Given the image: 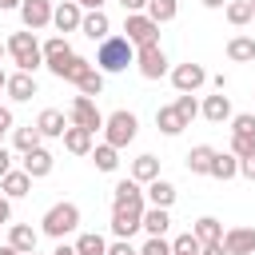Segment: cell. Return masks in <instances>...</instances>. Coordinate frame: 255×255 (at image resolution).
I'll return each mask as SVG.
<instances>
[{"mask_svg":"<svg viewBox=\"0 0 255 255\" xmlns=\"http://www.w3.org/2000/svg\"><path fill=\"white\" fill-rule=\"evenodd\" d=\"M76 227H80V207L68 203V199L52 203V207L44 211V219H40V231H44L48 239H56V243H64V235H72Z\"/></svg>","mask_w":255,"mask_h":255,"instance_id":"cell-3","label":"cell"},{"mask_svg":"<svg viewBox=\"0 0 255 255\" xmlns=\"http://www.w3.org/2000/svg\"><path fill=\"white\" fill-rule=\"evenodd\" d=\"M76 4H80V8H88V12H96V8H104L108 0H76Z\"/></svg>","mask_w":255,"mask_h":255,"instance_id":"cell-51","label":"cell"},{"mask_svg":"<svg viewBox=\"0 0 255 255\" xmlns=\"http://www.w3.org/2000/svg\"><path fill=\"white\" fill-rule=\"evenodd\" d=\"M211 159H215V147H211V143H195V147L187 151V171H191V175H207V171H211Z\"/></svg>","mask_w":255,"mask_h":255,"instance_id":"cell-26","label":"cell"},{"mask_svg":"<svg viewBox=\"0 0 255 255\" xmlns=\"http://www.w3.org/2000/svg\"><path fill=\"white\" fill-rule=\"evenodd\" d=\"M247 4H251V16H255V0H247Z\"/></svg>","mask_w":255,"mask_h":255,"instance_id":"cell-58","label":"cell"},{"mask_svg":"<svg viewBox=\"0 0 255 255\" xmlns=\"http://www.w3.org/2000/svg\"><path fill=\"white\" fill-rule=\"evenodd\" d=\"M171 255H199V239H195L191 231L175 235V239H171Z\"/></svg>","mask_w":255,"mask_h":255,"instance_id":"cell-38","label":"cell"},{"mask_svg":"<svg viewBox=\"0 0 255 255\" xmlns=\"http://www.w3.org/2000/svg\"><path fill=\"white\" fill-rule=\"evenodd\" d=\"M124 4V12L131 16V12H147V0H120Z\"/></svg>","mask_w":255,"mask_h":255,"instance_id":"cell-46","label":"cell"},{"mask_svg":"<svg viewBox=\"0 0 255 255\" xmlns=\"http://www.w3.org/2000/svg\"><path fill=\"white\" fill-rule=\"evenodd\" d=\"M139 255H171V243H167V239H147V243L139 247Z\"/></svg>","mask_w":255,"mask_h":255,"instance_id":"cell-42","label":"cell"},{"mask_svg":"<svg viewBox=\"0 0 255 255\" xmlns=\"http://www.w3.org/2000/svg\"><path fill=\"white\" fill-rule=\"evenodd\" d=\"M0 255H20V251H12V247H8V243H4V247H0Z\"/></svg>","mask_w":255,"mask_h":255,"instance_id":"cell-55","label":"cell"},{"mask_svg":"<svg viewBox=\"0 0 255 255\" xmlns=\"http://www.w3.org/2000/svg\"><path fill=\"white\" fill-rule=\"evenodd\" d=\"M231 135H247V139H255V116H251V112L231 116Z\"/></svg>","mask_w":255,"mask_h":255,"instance_id":"cell-39","label":"cell"},{"mask_svg":"<svg viewBox=\"0 0 255 255\" xmlns=\"http://www.w3.org/2000/svg\"><path fill=\"white\" fill-rule=\"evenodd\" d=\"M128 175H131V179L143 187V183L159 179V159H155L151 151H143V155H135V159H131V171H128Z\"/></svg>","mask_w":255,"mask_h":255,"instance_id":"cell-25","label":"cell"},{"mask_svg":"<svg viewBox=\"0 0 255 255\" xmlns=\"http://www.w3.org/2000/svg\"><path fill=\"white\" fill-rule=\"evenodd\" d=\"M223 16H227V24H231V28H243V24H251V20H255V16H251V4H247V0H227Z\"/></svg>","mask_w":255,"mask_h":255,"instance_id":"cell-35","label":"cell"},{"mask_svg":"<svg viewBox=\"0 0 255 255\" xmlns=\"http://www.w3.org/2000/svg\"><path fill=\"white\" fill-rule=\"evenodd\" d=\"M135 68L143 80H159L167 76V52L159 44H147V48H135Z\"/></svg>","mask_w":255,"mask_h":255,"instance_id":"cell-8","label":"cell"},{"mask_svg":"<svg viewBox=\"0 0 255 255\" xmlns=\"http://www.w3.org/2000/svg\"><path fill=\"white\" fill-rule=\"evenodd\" d=\"M76 255H108V243H104V235H96V231H84V235H76Z\"/></svg>","mask_w":255,"mask_h":255,"instance_id":"cell-34","label":"cell"},{"mask_svg":"<svg viewBox=\"0 0 255 255\" xmlns=\"http://www.w3.org/2000/svg\"><path fill=\"white\" fill-rule=\"evenodd\" d=\"M124 40H128L131 48L159 44V24H155V20H147L143 12H131V16H124Z\"/></svg>","mask_w":255,"mask_h":255,"instance_id":"cell-5","label":"cell"},{"mask_svg":"<svg viewBox=\"0 0 255 255\" xmlns=\"http://www.w3.org/2000/svg\"><path fill=\"white\" fill-rule=\"evenodd\" d=\"M8 219H12V199L0 195V223H8Z\"/></svg>","mask_w":255,"mask_h":255,"instance_id":"cell-48","label":"cell"},{"mask_svg":"<svg viewBox=\"0 0 255 255\" xmlns=\"http://www.w3.org/2000/svg\"><path fill=\"white\" fill-rule=\"evenodd\" d=\"M171 227V215L163 207H143V219H139V231H147V239H163Z\"/></svg>","mask_w":255,"mask_h":255,"instance_id":"cell-23","label":"cell"},{"mask_svg":"<svg viewBox=\"0 0 255 255\" xmlns=\"http://www.w3.org/2000/svg\"><path fill=\"white\" fill-rule=\"evenodd\" d=\"M239 175H243V179H251V183H255V151H251V155H247V159H239Z\"/></svg>","mask_w":255,"mask_h":255,"instance_id":"cell-44","label":"cell"},{"mask_svg":"<svg viewBox=\"0 0 255 255\" xmlns=\"http://www.w3.org/2000/svg\"><path fill=\"white\" fill-rule=\"evenodd\" d=\"M4 48H8V56H12V64H16V72H28V76H36V68H44V52H40V40H36V32H12L8 40H4Z\"/></svg>","mask_w":255,"mask_h":255,"instance_id":"cell-1","label":"cell"},{"mask_svg":"<svg viewBox=\"0 0 255 255\" xmlns=\"http://www.w3.org/2000/svg\"><path fill=\"white\" fill-rule=\"evenodd\" d=\"M36 243H40V231H36L32 223H12V227H8V247H12V251L28 255V251H36Z\"/></svg>","mask_w":255,"mask_h":255,"instance_id":"cell-21","label":"cell"},{"mask_svg":"<svg viewBox=\"0 0 255 255\" xmlns=\"http://www.w3.org/2000/svg\"><path fill=\"white\" fill-rule=\"evenodd\" d=\"M108 255H139V251L131 247V239H116V243H108Z\"/></svg>","mask_w":255,"mask_h":255,"instance_id":"cell-43","label":"cell"},{"mask_svg":"<svg viewBox=\"0 0 255 255\" xmlns=\"http://www.w3.org/2000/svg\"><path fill=\"white\" fill-rule=\"evenodd\" d=\"M4 92H8L16 104H28L32 96H40L36 76H28V72H12V76H8V84H4Z\"/></svg>","mask_w":255,"mask_h":255,"instance_id":"cell-19","label":"cell"},{"mask_svg":"<svg viewBox=\"0 0 255 255\" xmlns=\"http://www.w3.org/2000/svg\"><path fill=\"white\" fill-rule=\"evenodd\" d=\"M4 84H8V72H4V68H0V92H4Z\"/></svg>","mask_w":255,"mask_h":255,"instance_id":"cell-56","label":"cell"},{"mask_svg":"<svg viewBox=\"0 0 255 255\" xmlns=\"http://www.w3.org/2000/svg\"><path fill=\"white\" fill-rule=\"evenodd\" d=\"M92 163H96V171H116L120 167V151L112 143H96L92 147Z\"/></svg>","mask_w":255,"mask_h":255,"instance_id":"cell-33","label":"cell"},{"mask_svg":"<svg viewBox=\"0 0 255 255\" xmlns=\"http://www.w3.org/2000/svg\"><path fill=\"white\" fill-rule=\"evenodd\" d=\"M207 175L227 183V179H235V175H239V159H235L231 151H215V159H211V171H207Z\"/></svg>","mask_w":255,"mask_h":255,"instance_id":"cell-30","label":"cell"},{"mask_svg":"<svg viewBox=\"0 0 255 255\" xmlns=\"http://www.w3.org/2000/svg\"><path fill=\"white\" fill-rule=\"evenodd\" d=\"M12 8H20V0H0V12H12Z\"/></svg>","mask_w":255,"mask_h":255,"instance_id":"cell-54","label":"cell"},{"mask_svg":"<svg viewBox=\"0 0 255 255\" xmlns=\"http://www.w3.org/2000/svg\"><path fill=\"white\" fill-rule=\"evenodd\" d=\"M135 131H139V120H135L128 108H120V112L104 116V143H112L116 151H120V147H128V143L135 139Z\"/></svg>","mask_w":255,"mask_h":255,"instance_id":"cell-4","label":"cell"},{"mask_svg":"<svg viewBox=\"0 0 255 255\" xmlns=\"http://www.w3.org/2000/svg\"><path fill=\"white\" fill-rule=\"evenodd\" d=\"M76 88H80V96H88V100H96V96L104 92V72H100V68L92 64V68H88V72H84V76L76 80Z\"/></svg>","mask_w":255,"mask_h":255,"instance_id":"cell-32","label":"cell"},{"mask_svg":"<svg viewBox=\"0 0 255 255\" xmlns=\"http://www.w3.org/2000/svg\"><path fill=\"white\" fill-rule=\"evenodd\" d=\"M52 255H76V247H72V243H56V251H52Z\"/></svg>","mask_w":255,"mask_h":255,"instance_id":"cell-52","label":"cell"},{"mask_svg":"<svg viewBox=\"0 0 255 255\" xmlns=\"http://www.w3.org/2000/svg\"><path fill=\"white\" fill-rule=\"evenodd\" d=\"M227 60H231V64H251V60H255V40L243 36V32L231 36V40H227Z\"/></svg>","mask_w":255,"mask_h":255,"instance_id":"cell-28","label":"cell"},{"mask_svg":"<svg viewBox=\"0 0 255 255\" xmlns=\"http://www.w3.org/2000/svg\"><path fill=\"white\" fill-rule=\"evenodd\" d=\"M199 255H227V251H223V243H203Z\"/></svg>","mask_w":255,"mask_h":255,"instance_id":"cell-47","label":"cell"},{"mask_svg":"<svg viewBox=\"0 0 255 255\" xmlns=\"http://www.w3.org/2000/svg\"><path fill=\"white\" fill-rule=\"evenodd\" d=\"M80 32L88 36V40H108L112 36V20H108V12L104 8H96V12H84V20H80Z\"/></svg>","mask_w":255,"mask_h":255,"instance_id":"cell-18","label":"cell"},{"mask_svg":"<svg viewBox=\"0 0 255 255\" xmlns=\"http://www.w3.org/2000/svg\"><path fill=\"white\" fill-rule=\"evenodd\" d=\"M40 131H36V124H24V128H12V147L20 151V155H28V151H36L40 147Z\"/></svg>","mask_w":255,"mask_h":255,"instance_id":"cell-29","label":"cell"},{"mask_svg":"<svg viewBox=\"0 0 255 255\" xmlns=\"http://www.w3.org/2000/svg\"><path fill=\"white\" fill-rule=\"evenodd\" d=\"M175 112H179V120L183 124H191L195 116H199V104H195V96H175V104H171Z\"/></svg>","mask_w":255,"mask_h":255,"instance_id":"cell-40","label":"cell"},{"mask_svg":"<svg viewBox=\"0 0 255 255\" xmlns=\"http://www.w3.org/2000/svg\"><path fill=\"white\" fill-rule=\"evenodd\" d=\"M199 116H203L207 124H227V120H231V96H223V92L207 96V100L199 104Z\"/></svg>","mask_w":255,"mask_h":255,"instance_id":"cell-20","label":"cell"},{"mask_svg":"<svg viewBox=\"0 0 255 255\" xmlns=\"http://www.w3.org/2000/svg\"><path fill=\"white\" fill-rule=\"evenodd\" d=\"M235 159H247L251 151H255V139H247V135H231V147H227Z\"/></svg>","mask_w":255,"mask_h":255,"instance_id":"cell-41","label":"cell"},{"mask_svg":"<svg viewBox=\"0 0 255 255\" xmlns=\"http://www.w3.org/2000/svg\"><path fill=\"white\" fill-rule=\"evenodd\" d=\"M167 76H171V88H175L179 96H195V92L207 84V68H203V64H195V60H187V64H175Z\"/></svg>","mask_w":255,"mask_h":255,"instance_id":"cell-7","label":"cell"},{"mask_svg":"<svg viewBox=\"0 0 255 255\" xmlns=\"http://www.w3.org/2000/svg\"><path fill=\"white\" fill-rule=\"evenodd\" d=\"M0 128H4V131L12 128V108H4V104H0Z\"/></svg>","mask_w":255,"mask_h":255,"instance_id":"cell-49","label":"cell"},{"mask_svg":"<svg viewBox=\"0 0 255 255\" xmlns=\"http://www.w3.org/2000/svg\"><path fill=\"white\" fill-rule=\"evenodd\" d=\"M8 171H12V151H8L4 143H0V179H4Z\"/></svg>","mask_w":255,"mask_h":255,"instance_id":"cell-45","label":"cell"},{"mask_svg":"<svg viewBox=\"0 0 255 255\" xmlns=\"http://www.w3.org/2000/svg\"><path fill=\"white\" fill-rule=\"evenodd\" d=\"M203 8H227V0H199Z\"/></svg>","mask_w":255,"mask_h":255,"instance_id":"cell-53","label":"cell"},{"mask_svg":"<svg viewBox=\"0 0 255 255\" xmlns=\"http://www.w3.org/2000/svg\"><path fill=\"white\" fill-rule=\"evenodd\" d=\"M60 139H64V147H68L72 155H92V147H96V135L84 131V128H72V124H68V131H64Z\"/></svg>","mask_w":255,"mask_h":255,"instance_id":"cell-24","label":"cell"},{"mask_svg":"<svg viewBox=\"0 0 255 255\" xmlns=\"http://www.w3.org/2000/svg\"><path fill=\"white\" fill-rule=\"evenodd\" d=\"M191 235L199 239V247H203V243H223V223H219L215 215H203V219H195Z\"/></svg>","mask_w":255,"mask_h":255,"instance_id":"cell-27","label":"cell"},{"mask_svg":"<svg viewBox=\"0 0 255 255\" xmlns=\"http://www.w3.org/2000/svg\"><path fill=\"white\" fill-rule=\"evenodd\" d=\"M44 68H48V72H52L56 80H68V84H76V80H80V76H84V72L92 68V60H84V56H76V52H72V56H60V60H48Z\"/></svg>","mask_w":255,"mask_h":255,"instance_id":"cell-10","label":"cell"},{"mask_svg":"<svg viewBox=\"0 0 255 255\" xmlns=\"http://www.w3.org/2000/svg\"><path fill=\"white\" fill-rule=\"evenodd\" d=\"M155 128H159L163 135H179V131H183L187 124L179 120V112H175L171 104H163V108H155Z\"/></svg>","mask_w":255,"mask_h":255,"instance_id":"cell-31","label":"cell"},{"mask_svg":"<svg viewBox=\"0 0 255 255\" xmlns=\"http://www.w3.org/2000/svg\"><path fill=\"white\" fill-rule=\"evenodd\" d=\"M223 251L227 255H255V227H227Z\"/></svg>","mask_w":255,"mask_h":255,"instance_id":"cell-14","label":"cell"},{"mask_svg":"<svg viewBox=\"0 0 255 255\" xmlns=\"http://www.w3.org/2000/svg\"><path fill=\"white\" fill-rule=\"evenodd\" d=\"M28 191H32V179H28L24 167H12V171L0 179V195H4V199H24Z\"/></svg>","mask_w":255,"mask_h":255,"instance_id":"cell-22","label":"cell"},{"mask_svg":"<svg viewBox=\"0 0 255 255\" xmlns=\"http://www.w3.org/2000/svg\"><path fill=\"white\" fill-rule=\"evenodd\" d=\"M20 167L28 171V179H48L52 175V167H56V155L40 143L36 151H28V155H20Z\"/></svg>","mask_w":255,"mask_h":255,"instance_id":"cell-12","label":"cell"},{"mask_svg":"<svg viewBox=\"0 0 255 255\" xmlns=\"http://www.w3.org/2000/svg\"><path fill=\"white\" fill-rule=\"evenodd\" d=\"M40 52H44V64H48V60H60V56H72V44H68L64 36H48V40L40 44Z\"/></svg>","mask_w":255,"mask_h":255,"instance_id":"cell-37","label":"cell"},{"mask_svg":"<svg viewBox=\"0 0 255 255\" xmlns=\"http://www.w3.org/2000/svg\"><path fill=\"white\" fill-rule=\"evenodd\" d=\"M139 219H143V207H112V235L116 239H131L139 231Z\"/></svg>","mask_w":255,"mask_h":255,"instance_id":"cell-11","label":"cell"},{"mask_svg":"<svg viewBox=\"0 0 255 255\" xmlns=\"http://www.w3.org/2000/svg\"><path fill=\"white\" fill-rule=\"evenodd\" d=\"M207 80L215 84V92H227V76H223V72H219V76H207Z\"/></svg>","mask_w":255,"mask_h":255,"instance_id":"cell-50","label":"cell"},{"mask_svg":"<svg viewBox=\"0 0 255 255\" xmlns=\"http://www.w3.org/2000/svg\"><path fill=\"white\" fill-rule=\"evenodd\" d=\"M28 255H40V251H28Z\"/></svg>","mask_w":255,"mask_h":255,"instance_id":"cell-60","label":"cell"},{"mask_svg":"<svg viewBox=\"0 0 255 255\" xmlns=\"http://www.w3.org/2000/svg\"><path fill=\"white\" fill-rule=\"evenodd\" d=\"M112 207H147V199H143V187L128 175V179H120L116 187H112Z\"/></svg>","mask_w":255,"mask_h":255,"instance_id":"cell-15","label":"cell"},{"mask_svg":"<svg viewBox=\"0 0 255 255\" xmlns=\"http://www.w3.org/2000/svg\"><path fill=\"white\" fill-rule=\"evenodd\" d=\"M175 12H179V4L175 0H147V20H155V24H167V20H175Z\"/></svg>","mask_w":255,"mask_h":255,"instance_id":"cell-36","label":"cell"},{"mask_svg":"<svg viewBox=\"0 0 255 255\" xmlns=\"http://www.w3.org/2000/svg\"><path fill=\"white\" fill-rule=\"evenodd\" d=\"M36 131H40L44 139H60V135L68 131V116H64L60 108H44V112L36 116Z\"/></svg>","mask_w":255,"mask_h":255,"instance_id":"cell-16","label":"cell"},{"mask_svg":"<svg viewBox=\"0 0 255 255\" xmlns=\"http://www.w3.org/2000/svg\"><path fill=\"white\" fill-rule=\"evenodd\" d=\"M0 143H4V128H0Z\"/></svg>","mask_w":255,"mask_h":255,"instance_id":"cell-59","label":"cell"},{"mask_svg":"<svg viewBox=\"0 0 255 255\" xmlns=\"http://www.w3.org/2000/svg\"><path fill=\"white\" fill-rule=\"evenodd\" d=\"M4 52H8V48H4V40H0V60H4Z\"/></svg>","mask_w":255,"mask_h":255,"instance_id":"cell-57","label":"cell"},{"mask_svg":"<svg viewBox=\"0 0 255 255\" xmlns=\"http://www.w3.org/2000/svg\"><path fill=\"white\" fill-rule=\"evenodd\" d=\"M68 124L72 128H84V131H104V112L96 108V100H88V96H76L72 104H68Z\"/></svg>","mask_w":255,"mask_h":255,"instance_id":"cell-6","label":"cell"},{"mask_svg":"<svg viewBox=\"0 0 255 255\" xmlns=\"http://www.w3.org/2000/svg\"><path fill=\"white\" fill-rule=\"evenodd\" d=\"M175 195H179V191H175L171 179H151V183H143V199H147V207H163V211H167V207L175 203Z\"/></svg>","mask_w":255,"mask_h":255,"instance_id":"cell-17","label":"cell"},{"mask_svg":"<svg viewBox=\"0 0 255 255\" xmlns=\"http://www.w3.org/2000/svg\"><path fill=\"white\" fill-rule=\"evenodd\" d=\"M135 64V48L124 40V36H108L100 48H96V68L104 76H116V72H128Z\"/></svg>","mask_w":255,"mask_h":255,"instance_id":"cell-2","label":"cell"},{"mask_svg":"<svg viewBox=\"0 0 255 255\" xmlns=\"http://www.w3.org/2000/svg\"><path fill=\"white\" fill-rule=\"evenodd\" d=\"M52 0H20V24L28 28V32H40V28H48L52 24Z\"/></svg>","mask_w":255,"mask_h":255,"instance_id":"cell-9","label":"cell"},{"mask_svg":"<svg viewBox=\"0 0 255 255\" xmlns=\"http://www.w3.org/2000/svg\"><path fill=\"white\" fill-rule=\"evenodd\" d=\"M80 20H84V8L76 0H60L52 8V28L56 32H80Z\"/></svg>","mask_w":255,"mask_h":255,"instance_id":"cell-13","label":"cell"}]
</instances>
